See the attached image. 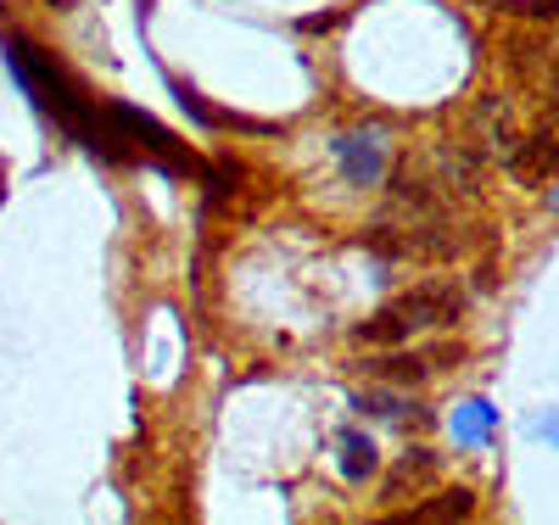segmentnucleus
<instances>
[{
    "label": "nucleus",
    "mask_w": 559,
    "mask_h": 525,
    "mask_svg": "<svg viewBox=\"0 0 559 525\" xmlns=\"http://www.w3.org/2000/svg\"><path fill=\"white\" fill-rule=\"evenodd\" d=\"M336 475L347 487H369L381 475V448H376V431L364 425H342L336 431Z\"/></svg>",
    "instance_id": "5"
},
{
    "label": "nucleus",
    "mask_w": 559,
    "mask_h": 525,
    "mask_svg": "<svg viewBox=\"0 0 559 525\" xmlns=\"http://www.w3.org/2000/svg\"><path fill=\"white\" fill-rule=\"evenodd\" d=\"M509 168H515V179H543V174H554L559 168V129H543V134H532L526 146L509 157Z\"/></svg>",
    "instance_id": "7"
},
{
    "label": "nucleus",
    "mask_w": 559,
    "mask_h": 525,
    "mask_svg": "<svg viewBox=\"0 0 559 525\" xmlns=\"http://www.w3.org/2000/svg\"><path fill=\"white\" fill-rule=\"evenodd\" d=\"M419 475H437V453H431V448H408V453L397 458V469L386 475V498H403V487L419 481Z\"/></svg>",
    "instance_id": "10"
},
{
    "label": "nucleus",
    "mask_w": 559,
    "mask_h": 525,
    "mask_svg": "<svg viewBox=\"0 0 559 525\" xmlns=\"http://www.w3.org/2000/svg\"><path fill=\"white\" fill-rule=\"evenodd\" d=\"M459 313H464V297L453 291V285H419V291L381 308L369 324H358L353 342L358 347H403V342L426 336V330H437V324H453Z\"/></svg>",
    "instance_id": "2"
},
{
    "label": "nucleus",
    "mask_w": 559,
    "mask_h": 525,
    "mask_svg": "<svg viewBox=\"0 0 559 525\" xmlns=\"http://www.w3.org/2000/svg\"><path fill=\"white\" fill-rule=\"evenodd\" d=\"M526 437H532L537 448L559 453V403H548V408H532V414H526Z\"/></svg>",
    "instance_id": "11"
},
{
    "label": "nucleus",
    "mask_w": 559,
    "mask_h": 525,
    "mask_svg": "<svg viewBox=\"0 0 559 525\" xmlns=\"http://www.w3.org/2000/svg\"><path fill=\"white\" fill-rule=\"evenodd\" d=\"M476 514V492H437V503H414L403 520H471Z\"/></svg>",
    "instance_id": "9"
},
{
    "label": "nucleus",
    "mask_w": 559,
    "mask_h": 525,
    "mask_svg": "<svg viewBox=\"0 0 559 525\" xmlns=\"http://www.w3.org/2000/svg\"><path fill=\"white\" fill-rule=\"evenodd\" d=\"M442 425H448V442L459 453H487L503 431V408L492 397H459V403H448Z\"/></svg>",
    "instance_id": "4"
},
{
    "label": "nucleus",
    "mask_w": 559,
    "mask_h": 525,
    "mask_svg": "<svg viewBox=\"0 0 559 525\" xmlns=\"http://www.w3.org/2000/svg\"><path fill=\"white\" fill-rule=\"evenodd\" d=\"M548 207H554V213H559V179H554V196H548Z\"/></svg>",
    "instance_id": "12"
},
{
    "label": "nucleus",
    "mask_w": 559,
    "mask_h": 525,
    "mask_svg": "<svg viewBox=\"0 0 559 525\" xmlns=\"http://www.w3.org/2000/svg\"><path fill=\"white\" fill-rule=\"evenodd\" d=\"M353 408L364 414V419H376V425H408V419H426L419 414V403L408 397V386H369V392H358L353 397Z\"/></svg>",
    "instance_id": "6"
},
{
    "label": "nucleus",
    "mask_w": 559,
    "mask_h": 525,
    "mask_svg": "<svg viewBox=\"0 0 559 525\" xmlns=\"http://www.w3.org/2000/svg\"><path fill=\"white\" fill-rule=\"evenodd\" d=\"M364 369H376V380H386V386H419L437 363L426 358H408V353H392V358H369Z\"/></svg>",
    "instance_id": "8"
},
{
    "label": "nucleus",
    "mask_w": 559,
    "mask_h": 525,
    "mask_svg": "<svg viewBox=\"0 0 559 525\" xmlns=\"http://www.w3.org/2000/svg\"><path fill=\"white\" fill-rule=\"evenodd\" d=\"M331 163H336V174H342L347 184L376 190V184H386V174H392V146H386L381 129H347V134L331 140Z\"/></svg>",
    "instance_id": "3"
},
{
    "label": "nucleus",
    "mask_w": 559,
    "mask_h": 525,
    "mask_svg": "<svg viewBox=\"0 0 559 525\" xmlns=\"http://www.w3.org/2000/svg\"><path fill=\"white\" fill-rule=\"evenodd\" d=\"M0 51H7L12 84L23 90V102H28L45 123H57L68 140H79L90 157H102V163H129L118 112L102 107V102H90L84 84H79L51 51H39V45L23 39V34H0Z\"/></svg>",
    "instance_id": "1"
}]
</instances>
